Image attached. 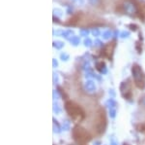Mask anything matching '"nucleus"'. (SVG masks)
<instances>
[{"label": "nucleus", "instance_id": "7ed1b4c3", "mask_svg": "<svg viewBox=\"0 0 145 145\" xmlns=\"http://www.w3.org/2000/svg\"><path fill=\"white\" fill-rule=\"evenodd\" d=\"M94 130L97 134H103L106 128V115L104 108H100L96 112V116L94 119Z\"/></svg>", "mask_w": 145, "mask_h": 145}, {"label": "nucleus", "instance_id": "f03ea898", "mask_svg": "<svg viewBox=\"0 0 145 145\" xmlns=\"http://www.w3.org/2000/svg\"><path fill=\"white\" fill-rule=\"evenodd\" d=\"M72 137L79 145H85L90 141L92 136L87 130L80 126H76L72 128Z\"/></svg>", "mask_w": 145, "mask_h": 145}, {"label": "nucleus", "instance_id": "423d86ee", "mask_svg": "<svg viewBox=\"0 0 145 145\" xmlns=\"http://www.w3.org/2000/svg\"><path fill=\"white\" fill-rule=\"evenodd\" d=\"M138 130L139 132H145V124H142L138 127Z\"/></svg>", "mask_w": 145, "mask_h": 145}, {"label": "nucleus", "instance_id": "0eeeda50", "mask_svg": "<svg viewBox=\"0 0 145 145\" xmlns=\"http://www.w3.org/2000/svg\"><path fill=\"white\" fill-rule=\"evenodd\" d=\"M140 103L145 107V95H143V97H141V99H140Z\"/></svg>", "mask_w": 145, "mask_h": 145}, {"label": "nucleus", "instance_id": "20e7f679", "mask_svg": "<svg viewBox=\"0 0 145 145\" xmlns=\"http://www.w3.org/2000/svg\"><path fill=\"white\" fill-rule=\"evenodd\" d=\"M132 73L135 86L138 89H143L145 87V75L144 72L142 71L141 67L137 64L133 65Z\"/></svg>", "mask_w": 145, "mask_h": 145}, {"label": "nucleus", "instance_id": "f257e3e1", "mask_svg": "<svg viewBox=\"0 0 145 145\" xmlns=\"http://www.w3.org/2000/svg\"><path fill=\"white\" fill-rule=\"evenodd\" d=\"M65 110L68 113V115L76 123L81 122L85 117V113L80 107V105L76 103L74 101H72V100H68L65 103Z\"/></svg>", "mask_w": 145, "mask_h": 145}, {"label": "nucleus", "instance_id": "39448f33", "mask_svg": "<svg viewBox=\"0 0 145 145\" xmlns=\"http://www.w3.org/2000/svg\"><path fill=\"white\" fill-rule=\"evenodd\" d=\"M114 46H115V44H114V42H111V43H108L107 45L106 46V48H105V54L106 55V57H110L111 54H112V51H113L114 49Z\"/></svg>", "mask_w": 145, "mask_h": 145}]
</instances>
